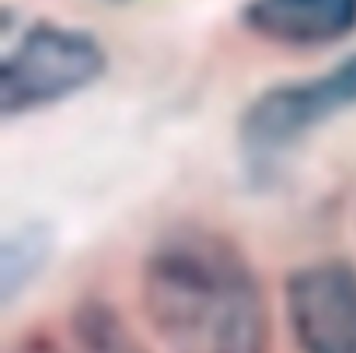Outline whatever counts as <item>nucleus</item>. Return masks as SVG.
I'll return each instance as SVG.
<instances>
[{
  "label": "nucleus",
  "mask_w": 356,
  "mask_h": 353,
  "mask_svg": "<svg viewBox=\"0 0 356 353\" xmlns=\"http://www.w3.org/2000/svg\"><path fill=\"white\" fill-rule=\"evenodd\" d=\"M349 109H356V53L321 74L262 88L238 119V150L248 175H269L314 130Z\"/></svg>",
  "instance_id": "nucleus-2"
},
{
  "label": "nucleus",
  "mask_w": 356,
  "mask_h": 353,
  "mask_svg": "<svg viewBox=\"0 0 356 353\" xmlns=\"http://www.w3.org/2000/svg\"><path fill=\"white\" fill-rule=\"evenodd\" d=\"M108 70L105 46L74 25L32 22L0 60V112L29 116L88 91Z\"/></svg>",
  "instance_id": "nucleus-3"
},
{
  "label": "nucleus",
  "mask_w": 356,
  "mask_h": 353,
  "mask_svg": "<svg viewBox=\"0 0 356 353\" xmlns=\"http://www.w3.org/2000/svg\"><path fill=\"white\" fill-rule=\"evenodd\" d=\"M56 238L46 224H22L0 242V304H15L22 290L35 283V276L49 266Z\"/></svg>",
  "instance_id": "nucleus-6"
},
{
  "label": "nucleus",
  "mask_w": 356,
  "mask_h": 353,
  "mask_svg": "<svg viewBox=\"0 0 356 353\" xmlns=\"http://www.w3.org/2000/svg\"><path fill=\"white\" fill-rule=\"evenodd\" d=\"M102 4H115V8H122V4H133V0H102Z\"/></svg>",
  "instance_id": "nucleus-8"
},
{
  "label": "nucleus",
  "mask_w": 356,
  "mask_h": 353,
  "mask_svg": "<svg viewBox=\"0 0 356 353\" xmlns=\"http://www.w3.org/2000/svg\"><path fill=\"white\" fill-rule=\"evenodd\" d=\"M140 301L168 353H269V297L234 238L207 224L164 231L140 266Z\"/></svg>",
  "instance_id": "nucleus-1"
},
{
  "label": "nucleus",
  "mask_w": 356,
  "mask_h": 353,
  "mask_svg": "<svg viewBox=\"0 0 356 353\" xmlns=\"http://www.w3.org/2000/svg\"><path fill=\"white\" fill-rule=\"evenodd\" d=\"M70 329H74L81 353H150L133 336L126 318L108 301H98V297H88L74 308Z\"/></svg>",
  "instance_id": "nucleus-7"
},
{
  "label": "nucleus",
  "mask_w": 356,
  "mask_h": 353,
  "mask_svg": "<svg viewBox=\"0 0 356 353\" xmlns=\"http://www.w3.org/2000/svg\"><path fill=\"white\" fill-rule=\"evenodd\" d=\"M245 32L286 49H325L356 32V0H245Z\"/></svg>",
  "instance_id": "nucleus-5"
},
{
  "label": "nucleus",
  "mask_w": 356,
  "mask_h": 353,
  "mask_svg": "<svg viewBox=\"0 0 356 353\" xmlns=\"http://www.w3.org/2000/svg\"><path fill=\"white\" fill-rule=\"evenodd\" d=\"M286 322L300 353H356V266L314 259L286 276Z\"/></svg>",
  "instance_id": "nucleus-4"
}]
</instances>
